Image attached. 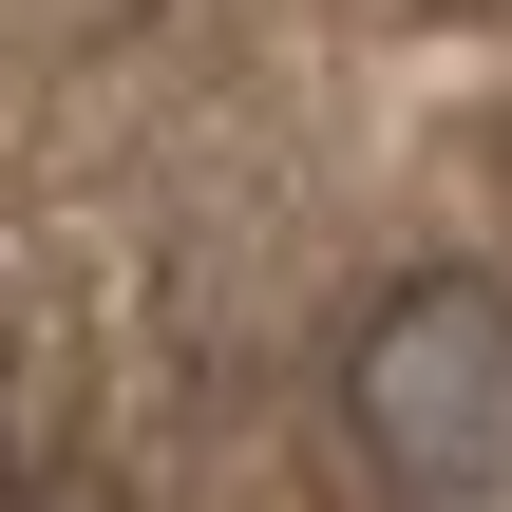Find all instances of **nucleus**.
<instances>
[{
  "label": "nucleus",
  "instance_id": "obj_1",
  "mask_svg": "<svg viewBox=\"0 0 512 512\" xmlns=\"http://www.w3.org/2000/svg\"><path fill=\"white\" fill-rule=\"evenodd\" d=\"M342 418H361L399 512H494L512 494V285L494 266L399 285L361 323V361H342Z\"/></svg>",
  "mask_w": 512,
  "mask_h": 512
}]
</instances>
